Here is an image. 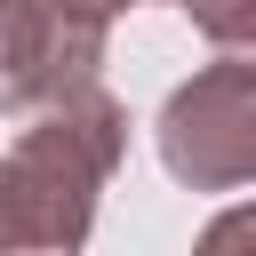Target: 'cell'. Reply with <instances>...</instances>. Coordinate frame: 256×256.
<instances>
[{"instance_id": "obj_1", "label": "cell", "mask_w": 256, "mask_h": 256, "mask_svg": "<svg viewBox=\"0 0 256 256\" xmlns=\"http://www.w3.org/2000/svg\"><path fill=\"white\" fill-rule=\"evenodd\" d=\"M120 152H128L120 96L80 88L48 104L0 160V256H80Z\"/></svg>"}, {"instance_id": "obj_2", "label": "cell", "mask_w": 256, "mask_h": 256, "mask_svg": "<svg viewBox=\"0 0 256 256\" xmlns=\"http://www.w3.org/2000/svg\"><path fill=\"white\" fill-rule=\"evenodd\" d=\"M160 168L192 192H232L256 176V64H200L160 104Z\"/></svg>"}, {"instance_id": "obj_3", "label": "cell", "mask_w": 256, "mask_h": 256, "mask_svg": "<svg viewBox=\"0 0 256 256\" xmlns=\"http://www.w3.org/2000/svg\"><path fill=\"white\" fill-rule=\"evenodd\" d=\"M112 16L88 0H0V112H48L96 88Z\"/></svg>"}, {"instance_id": "obj_4", "label": "cell", "mask_w": 256, "mask_h": 256, "mask_svg": "<svg viewBox=\"0 0 256 256\" xmlns=\"http://www.w3.org/2000/svg\"><path fill=\"white\" fill-rule=\"evenodd\" d=\"M192 24H200V40H216L232 64H256V0H176Z\"/></svg>"}, {"instance_id": "obj_5", "label": "cell", "mask_w": 256, "mask_h": 256, "mask_svg": "<svg viewBox=\"0 0 256 256\" xmlns=\"http://www.w3.org/2000/svg\"><path fill=\"white\" fill-rule=\"evenodd\" d=\"M192 256H256V200H240V208H224L200 240H192Z\"/></svg>"}, {"instance_id": "obj_6", "label": "cell", "mask_w": 256, "mask_h": 256, "mask_svg": "<svg viewBox=\"0 0 256 256\" xmlns=\"http://www.w3.org/2000/svg\"><path fill=\"white\" fill-rule=\"evenodd\" d=\"M96 16H120V8H144V0H88Z\"/></svg>"}]
</instances>
